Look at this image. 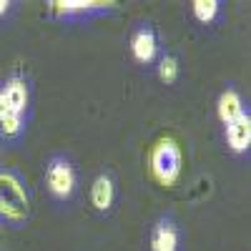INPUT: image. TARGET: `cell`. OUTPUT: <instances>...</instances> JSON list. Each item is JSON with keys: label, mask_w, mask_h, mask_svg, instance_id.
Segmentation results:
<instances>
[{"label": "cell", "mask_w": 251, "mask_h": 251, "mask_svg": "<svg viewBox=\"0 0 251 251\" xmlns=\"http://www.w3.org/2000/svg\"><path fill=\"white\" fill-rule=\"evenodd\" d=\"M48 186L58 196H68L73 188V171L68 163H53L48 169Z\"/></svg>", "instance_id": "3957f363"}, {"label": "cell", "mask_w": 251, "mask_h": 251, "mask_svg": "<svg viewBox=\"0 0 251 251\" xmlns=\"http://www.w3.org/2000/svg\"><path fill=\"white\" fill-rule=\"evenodd\" d=\"M5 8H8V3H3V0H0V13H3Z\"/></svg>", "instance_id": "5bb4252c"}, {"label": "cell", "mask_w": 251, "mask_h": 251, "mask_svg": "<svg viewBox=\"0 0 251 251\" xmlns=\"http://www.w3.org/2000/svg\"><path fill=\"white\" fill-rule=\"evenodd\" d=\"M153 251H176V231L169 224H161L153 234Z\"/></svg>", "instance_id": "ba28073f"}, {"label": "cell", "mask_w": 251, "mask_h": 251, "mask_svg": "<svg viewBox=\"0 0 251 251\" xmlns=\"http://www.w3.org/2000/svg\"><path fill=\"white\" fill-rule=\"evenodd\" d=\"M176 71H178L176 60H174V58H163V63H161V78L171 83V80L176 78Z\"/></svg>", "instance_id": "7c38bea8"}, {"label": "cell", "mask_w": 251, "mask_h": 251, "mask_svg": "<svg viewBox=\"0 0 251 251\" xmlns=\"http://www.w3.org/2000/svg\"><path fill=\"white\" fill-rule=\"evenodd\" d=\"M0 214L13 221L28 216V196L20 181L10 174H0Z\"/></svg>", "instance_id": "6da1fadb"}, {"label": "cell", "mask_w": 251, "mask_h": 251, "mask_svg": "<svg viewBox=\"0 0 251 251\" xmlns=\"http://www.w3.org/2000/svg\"><path fill=\"white\" fill-rule=\"evenodd\" d=\"M0 128H3V133H5V136L18 133V128H20V118H18V113H10L8 118L0 121Z\"/></svg>", "instance_id": "8fae6325"}, {"label": "cell", "mask_w": 251, "mask_h": 251, "mask_svg": "<svg viewBox=\"0 0 251 251\" xmlns=\"http://www.w3.org/2000/svg\"><path fill=\"white\" fill-rule=\"evenodd\" d=\"M151 169L161 183H174L181 171V151L171 138H163L156 143L151 153Z\"/></svg>", "instance_id": "7a4b0ae2"}, {"label": "cell", "mask_w": 251, "mask_h": 251, "mask_svg": "<svg viewBox=\"0 0 251 251\" xmlns=\"http://www.w3.org/2000/svg\"><path fill=\"white\" fill-rule=\"evenodd\" d=\"M13 111H10V106H8V100H5V96L3 93H0V121H3V118H8Z\"/></svg>", "instance_id": "4fadbf2b"}, {"label": "cell", "mask_w": 251, "mask_h": 251, "mask_svg": "<svg viewBox=\"0 0 251 251\" xmlns=\"http://www.w3.org/2000/svg\"><path fill=\"white\" fill-rule=\"evenodd\" d=\"M219 116L224 123H231L241 116V100L236 93H224L219 100Z\"/></svg>", "instance_id": "8992f818"}, {"label": "cell", "mask_w": 251, "mask_h": 251, "mask_svg": "<svg viewBox=\"0 0 251 251\" xmlns=\"http://www.w3.org/2000/svg\"><path fill=\"white\" fill-rule=\"evenodd\" d=\"M133 53H136V58L141 60V63H146V60H151L153 58V53H156V43H153V35L151 33H138L136 38H133Z\"/></svg>", "instance_id": "52a82bcc"}, {"label": "cell", "mask_w": 251, "mask_h": 251, "mask_svg": "<svg viewBox=\"0 0 251 251\" xmlns=\"http://www.w3.org/2000/svg\"><path fill=\"white\" fill-rule=\"evenodd\" d=\"M91 199H93L96 208H100V211H106V208L111 206V201H113V186H111V178H106V176L96 178V183H93V191H91Z\"/></svg>", "instance_id": "5b68a950"}, {"label": "cell", "mask_w": 251, "mask_h": 251, "mask_svg": "<svg viewBox=\"0 0 251 251\" xmlns=\"http://www.w3.org/2000/svg\"><path fill=\"white\" fill-rule=\"evenodd\" d=\"M3 96H5V100H8V106H10L13 113H20V111L25 108L28 93H25V86H23V83H10Z\"/></svg>", "instance_id": "9c48e42d"}, {"label": "cell", "mask_w": 251, "mask_h": 251, "mask_svg": "<svg viewBox=\"0 0 251 251\" xmlns=\"http://www.w3.org/2000/svg\"><path fill=\"white\" fill-rule=\"evenodd\" d=\"M216 0H196L194 3V13H196V18L201 20V23H208L214 15H216Z\"/></svg>", "instance_id": "30bf717a"}, {"label": "cell", "mask_w": 251, "mask_h": 251, "mask_svg": "<svg viewBox=\"0 0 251 251\" xmlns=\"http://www.w3.org/2000/svg\"><path fill=\"white\" fill-rule=\"evenodd\" d=\"M228 143H231L236 151L249 149V143H251V121H249V116L241 113L236 121L228 123Z\"/></svg>", "instance_id": "277c9868"}]
</instances>
